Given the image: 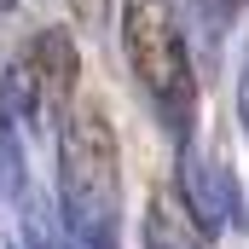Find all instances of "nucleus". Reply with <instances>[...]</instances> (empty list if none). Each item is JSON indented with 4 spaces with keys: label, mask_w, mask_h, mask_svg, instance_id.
<instances>
[{
    "label": "nucleus",
    "mask_w": 249,
    "mask_h": 249,
    "mask_svg": "<svg viewBox=\"0 0 249 249\" xmlns=\"http://www.w3.org/2000/svg\"><path fill=\"white\" fill-rule=\"evenodd\" d=\"M58 214L75 249L122 244V157L99 105H70L58 122Z\"/></svg>",
    "instance_id": "nucleus-1"
},
{
    "label": "nucleus",
    "mask_w": 249,
    "mask_h": 249,
    "mask_svg": "<svg viewBox=\"0 0 249 249\" xmlns=\"http://www.w3.org/2000/svg\"><path fill=\"white\" fill-rule=\"evenodd\" d=\"M122 53L157 122L186 145L197 122V70H191L174 0H122Z\"/></svg>",
    "instance_id": "nucleus-2"
},
{
    "label": "nucleus",
    "mask_w": 249,
    "mask_h": 249,
    "mask_svg": "<svg viewBox=\"0 0 249 249\" xmlns=\"http://www.w3.org/2000/svg\"><path fill=\"white\" fill-rule=\"evenodd\" d=\"M75 75H81V58H75L70 35L64 29H41L12 64V99H18L23 116L58 127L64 110L75 105Z\"/></svg>",
    "instance_id": "nucleus-3"
},
{
    "label": "nucleus",
    "mask_w": 249,
    "mask_h": 249,
    "mask_svg": "<svg viewBox=\"0 0 249 249\" xmlns=\"http://www.w3.org/2000/svg\"><path fill=\"white\" fill-rule=\"evenodd\" d=\"M180 197H186L191 220L203 226V238H214L226 220H238V180L220 157H203L197 145H180Z\"/></svg>",
    "instance_id": "nucleus-4"
},
{
    "label": "nucleus",
    "mask_w": 249,
    "mask_h": 249,
    "mask_svg": "<svg viewBox=\"0 0 249 249\" xmlns=\"http://www.w3.org/2000/svg\"><path fill=\"white\" fill-rule=\"evenodd\" d=\"M238 12H244V0H197V18H203V29H209L214 41L238 23Z\"/></svg>",
    "instance_id": "nucleus-5"
},
{
    "label": "nucleus",
    "mask_w": 249,
    "mask_h": 249,
    "mask_svg": "<svg viewBox=\"0 0 249 249\" xmlns=\"http://www.w3.org/2000/svg\"><path fill=\"white\" fill-rule=\"evenodd\" d=\"M75 12H81V23H105L110 0H75Z\"/></svg>",
    "instance_id": "nucleus-6"
},
{
    "label": "nucleus",
    "mask_w": 249,
    "mask_h": 249,
    "mask_svg": "<svg viewBox=\"0 0 249 249\" xmlns=\"http://www.w3.org/2000/svg\"><path fill=\"white\" fill-rule=\"evenodd\" d=\"M238 116L249 127V47H244V75H238Z\"/></svg>",
    "instance_id": "nucleus-7"
}]
</instances>
